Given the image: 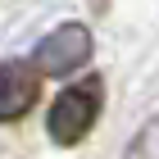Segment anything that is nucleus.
<instances>
[{
  "label": "nucleus",
  "mask_w": 159,
  "mask_h": 159,
  "mask_svg": "<svg viewBox=\"0 0 159 159\" xmlns=\"http://www.w3.org/2000/svg\"><path fill=\"white\" fill-rule=\"evenodd\" d=\"M41 96V73L32 59H5L0 64V123H18Z\"/></svg>",
  "instance_id": "3"
},
{
  "label": "nucleus",
  "mask_w": 159,
  "mask_h": 159,
  "mask_svg": "<svg viewBox=\"0 0 159 159\" xmlns=\"http://www.w3.org/2000/svg\"><path fill=\"white\" fill-rule=\"evenodd\" d=\"M91 50H96V41H91L86 23H59L55 32H46L32 46V64L41 77H68L91 59Z\"/></svg>",
  "instance_id": "2"
},
{
  "label": "nucleus",
  "mask_w": 159,
  "mask_h": 159,
  "mask_svg": "<svg viewBox=\"0 0 159 159\" xmlns=\"http://www.w3.org/2000/svg\"><path fill=\"white\" fill-rule=\"evenodd\" d=\"M100 105H105V77L100 73L82 77V82H73V86H64L59 96H55V105H50V114H46L50 141H55V146H77V141L96 127Z\"/></svg>",
  "instance_id": "1"
},
{
  "label": "nucleus",
  "mask_w": 159,
  "mask_h": 159,
  "mask_svg": "<svg viewBox=\"0 0 159 159\" xmlns=\"http://www.w3.org/2000/svg\"><path fill=\"white\" fill-rule=\"evenodd\" d=\"M123 159H159V114L141 123V132L132 136V146L123 150Z\"/></svg>",
  "instance_id": "4"
}]
</instances>
